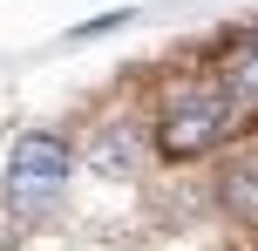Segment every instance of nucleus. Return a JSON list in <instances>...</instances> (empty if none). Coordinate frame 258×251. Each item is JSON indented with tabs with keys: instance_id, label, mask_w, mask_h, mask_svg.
I'll return each instance as SVG.
<instances>
[{
	"instance_id": "f257e3e1",
	"label": "nucleus",
	"mask_w": 258,
	"mask_h": 251,
	"mask_svg": "<svg viewBox=\"0 0 258 251\" xmlns=\"http://www.w3.org/2000/svg\"><path fill=\"white\" fill-rule=\"evenodd\" d=\"M231 122H238L231 81H211V75L177 81V89L163 95V116H156V149H163L170 163H190V156H204V149H218L224 136H231Z\"/></svg>"
},
{
	"instance_id": "20e7f679",
	"label": "nucleus",
	"mask_w": 258,
	"mask_h": 251,
	"mask_svg": "<svg viewBox=\"0 0 258 251\" xmlns=\"http://www.w3.org/2000/svg\"><path fill=\"white\" fill-rule=\"evenodd\" d=\"M218 197H224V211H231V217L258 224V149H245V156H231V163H224Z\"/></svg>"
},
{
	"instance_id": "7ed1b4c3",
	"label": "nucleus",
	"mask_w": 258,
	"mask_h": 251,
	"mask_svg": "<svg viewBox=\"0 0 258 251\" xmlns=\"http://www.w3.org/2000/svg\"><path fill=\"white\" fill-rule=\"evenodd\" d=\"M82 156H89L95 177H136V163H143V129H136V122H102L95 143L82 149Z\"/></svg>"
},
{
	"instance_id": "423d86ee",
	"label": "nucleus",
	"mask_w": 258,
	"mask_h": 251,
	"mask_svg": "<svg viewBox=\"0 0 258 251\" xmlns=\"http://www.w3.org/2000/svg\"><path fill=\"white\" fill-rule=\"evenodd\" d=\"M0 251H14V224H7V211H0Z\"/></svg>"
},
{
	"instance_id": "f03ea898",
	"label": "nucleus",
	"mask_w": 258,
	"mask_h": 251,
	"mask_svg": "<svg viewBox=\"0 0 258 251\" xmlns=\"http://www.w3.org/2000/svg\"><path fill=\"white\" fill-rule=\"evenodd\" d=\"M68 170H75L68 136L27 129V136H14V149H7V197L14 204H48L54 190L68 184Z\"/></svg>"
},
{
	"instance_id": "0eeeda50",
	"label": "nucleus",
	"mask_w": 258,
	"mask_h": 251,
	"mask_svg": "<svg viewBox=\"0 0 258 251\" xmlns=\"http://www.w3.org/2000/svg\"><path fill=\"white\" fill-rule=\"evenodd\" d=\"M238 54H251V61H258V21H251V34H245V48H238Z\"/></svg>"
},
{
	"instance_id": "39448f33",
	"label": "nucleus",
	"mask_w": 258,
	"mask_h": 251,
	"mask_svg": "<svg viewBox=\"0 0 258 251\" xmlns=\"http://www.w3.org/2000/svg\"><path fill=\"white\" fill-rule=\"evenodd\" d=\"M129 21V7H116V14H95V21H82L75 27V41H89V34H109V27H122Z\"/></svg>"
}]
</instances>
